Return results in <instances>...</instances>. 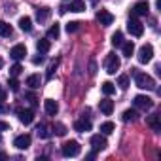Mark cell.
<instances>
[{
	"instance_id": "obj_30",
	"label": "cell",
	"mask_w": 161,
	"mask_h": 161,
	"mask_svg": "<svg viewBox=\"0 0 161 161\" xmlns=\"http://www.w3.org/2000/svg\"><path fill=\"white\" fill-rule=\"evenodd\" d=\"M57 66H59V59H55V61L49 64V68H47V74H46V78H47V80H51V78H53V74H55Z\"/></svg>"
},
{
	"instance_id": "obj_3",
	"label": "cell",
	"mask_w": 161,
	"mask_h": 161,
	"mask_svg": "<svg viewBox=\"0 0 161 161\" xmlns=\"http://www.w3.org/2000/svg\"><path fill=\"white\" fill-rule=\"evenodd\" d=\"M119 66H121L119 57H118L116 53H108V55H106V61H104V68H106V72H108V74H116V72L119 70Z\"/></svg>"
},
{
	"instance_id": "obj_28",
	"label": "cell",
	"mask_w": 161,
	"mask_h": 161,
	"mask_svg": "<svg viewBox=\"0 0 161 161\" xmlns=\"http://www.w3.org/2000/svg\"><path fill=\"white\" fill-rule=\"evenodd\" d=\"M114 129H116V125H114L112 121H104V123L101 125V133H103V135H110Z\"/></svg>"
},
{
	"instance_id": "obj_23",
	"label": "cell",
	"mask_w": 161,
	"mask_h": 161,
	"mask_svg": "<svg viewBox=\"0 0 161 161\" xmlns=\"http://www.w3.org/2000/svg\"><path fill=\"white\" fill-rule=\"evenodd\" d=\"M121 49H123V55L125 57H131L135 53V44L133 42H123L121 44Z\"/></svg>"
},
{
	"instance_id": "obj_39",
	"label": "cell",
	"mask_w": 161,
	"mask_h": 161,
	"mask_svg": "<svg viewBox=\"0 0 161 161\" xmlns=\"http://www.w3.org/2000/svg\"><path fill=\"white\" fill-rule=\"evenodd\" d=\"M27 99H29V101L32 103V106H36V97H34L32 93H29V95H27Z\"/></svg>"
},
{
	"instance_id": "obj_1",
	"label": "cell",
	"mask_w": 161,
	"mask_h": 161,
	"mask_svg": "<svg viewBox=\"0 0 161 161\" xmlns=\"http://www.w3.org/2000/svg\"><path fill=\"white\" fill-rule=\"evenodd\" d=\"M133 76H135V84H136L140 89H148V91L155 89V82H153L152 76H148V74H144V72H138L136 68H133Z\"/></svg>"
},
{
	"instance_id": "obj_19",
	"label": "cell",
	"mask_w": 161,
	"mask_h": 161,
	"mask_svg": "<svg viewBox=\"0 0 161 161\" xmlns=\"http://www.w3.org/2000/svg\"><path fill=\"white\" fill-rule=\"evenodd\" d=\"M68 10H70V12H76V14H80V12H84V10H86V2H84V0H72Z\"/></svg>"
},
{
	"instance_id": "obj_34",
	"label": "cell",
	"mask_w": 161,
	"mask_h": 161,
	"mask_svg": "<svg viewBox=\"0 0 161 161\" xmlns=\"http://www.w3.org/2000/svg\"><path fill=\"white\" fill-rule=\"evenodd\" d=\"M78 29H80V23H78V21H70V23L66 25V32H68V34H70V32H76Z\"/></svg>"
},
{
	"instance_id": "obj_43",
	"label": "cell",
	"mask_w": 161,
	"mask_h": 161,
	"mask_svg": "<svg viewBox=\"0 0 161 161\" xmlns=\"http://www.w3.org/2000/svg\"><path fill=\"white\" fill-rule=\"evenodd\" d=\"M0 159H8V153H4V152H0Z\"/></svg>"
},
{
	"instance_id": "obj_6",
	"label": "cell",
	"mask_w": 161,
	"mask_h": 161,
	"mask_svg": "<svg viewBox=\"0 0 161 161\" xmlns=\"http://www.w3.org/2000/svg\"><path fill=\"white\" fill-rule=\"evenodd\" d=\"M152 59H153V46L152 44H144L138 49V61L144 64V63H150Z\"/></svg>"
},
{
	"instance_id": "obj_25",
	"label": "cell",
	"mask_w": 161,
	"mask_h": 161,
	"mask_svg": "<svg viewBox=\"0 0 161 161\" xmlns=\"http://www.w3.org/2000/svg\"><path fill=\"white\" fill-rule=\"evenodd\" d=\"M12 32H14V31H12V27H10L6 21H0V36L6 38V36H12Z\"/></svg>"
},
{
	"instance_id": "obj_44",
	"label": "cell",
	"mask_w": 161,
	"mask_h": 161,
	"mask_svg": "<svg viewBox=\"0 0 161 161\" xmlns=\"http://www.w3.org/2000/svg\"><path fill=\"white\" fill-rule=\"evenodd\" d=\"M4 66V61H2V57H0V68H2Z\"/></svg>"
},
{
	"instance_id": "obj_8",
	"label": "cell",
	"mask_w": 161,
	"mask_h": 161,
	"mask_svg": "<svg viewBox=\"0 0 161 161\" xmlns=\"http://www.w3.org/2000/svg\"><path fill=\"white\" fill-rule=\"evenodd\" d=\"M148 10H150L148 2H136V4L133 6V10H131V17H140V15H148Z\"/></svg>"
},
{
	"instance_id": "obj_9",
	"label": "cell",
	"mask_w": 161,
	"mask_h": 161,
	"mask_svg": "<svg viewBox=\"0 0 161 161\" xmlns=\"http://www.w3.org/2000/svg\"><path fill=\"white\" fill-rule=\"evenodd\" d=\"M97 19H99V23H101L103 27H108V25L114 23V15H112L110 12H106V10H99V12H97Z\"/></svg>"
},
{
	"instance_id": "obj_7",
	"label": "cell",
	"mask_w": 161,
	"mask_h": 161,
	"mask_svg": "<svg viewBox=\"0 0 161 161\" xmlns=\"http://www.w3.org/2000/svg\"><path fill=\"white\" fill-rule=\"evenodd\" d=\"M91 146H93V150L95 152H99V150H104L106 146H108V142H106V136L101 133V135H93L91 136Z\"/></svg>"
},
{
	"instance_id": "obj_27",
	"label": "cell",
	"mask_w": 161,
	"mask_h": 161,
	"mask_svg": "<svg viewBox=\"0 0 161 161\" xmlns=\"http://www.w3.org/2000/svg\"><path fill=\"white\" fill-rule=\"evenodd\" d=\"M103 93H104L106 97L114 95V93H116V86H114V84H110V82H104V84H103Z\"/></svg>"
},
{
	"instance_id": "obj_32",
	"label": "cell",
	"mask_w": 161,
	"mask_h": 161,
	"mask_svg": "<svg viewBox=\"0 0 161 161\" xmlns=\"http://www.w3.org/2000/svg\"><path fill=\"white\" fill-rule=\"evenodd\" d=\"M21 70H23V66H21L19 63H15V64L10 68V76H12V78H17V76L21 74Z\"/></svg>"
},
{
	"instance_id": "obj_15",
	"label": "cell",
	"mask_w": 161,
	"mask_h": 161,
	"mask_svg": "<svg viewBox=\"0 0 161 161\" xmlns=\"http://www.w3.org/2000/svg\"><path fill=\"white\" fill-rule=\"evenodd\" d=\"M99 108H101V112H103L104 116H110V114L114 112V103H112L110 99H103V101L99 103Z\"/></svg>"
},
{
	"instance_id": "obj_33",
	"label": "cell",
	"mask_w": 161,
	"mask_h": 161,
	"mask_svg": "<svg viewBox=\"0 0 161 161\" xmlns=\"http://www.w3.org/2000/svg\"><path fill=\"white\" fill-rule=\"evenodd\" d=\"M53 131H55L59 136H64V135H66V127H64L63 123H55V125H53Z\"/></svg>"
},
{
	"instance_id": "obj_4",
	"label": "cell",
	"mask_w": 161,
	"mask_h": 161,
	"mask_svg": "<svg viewBox=\"0 0 161 161\" xmlns=\"http://www.w3.org/2000/svg\"><path fill=\"white\" fill-rule=\"evenodd\" d=\"M133 104H135V108H138V110H142V112L153 108V101H152L150 97H146V95H136L135 101H133Z\"/></svg>"
},
{
	"instance_id": "obj_5",
	"label": "cell",
	"mask_w": 161,
	"mask_h": 161,
	"mask_svg": "<svg viewBox=\"0 0 161 161\" xmlns=\"http://www.w3.org/2000/svg\"><path fill=\"white\" fill-rule=\"evenodd\" d=\"M127 31L133 34V36H142V32H144V27H142V23L136 19V17H129V21H127Z\"/></svg>"
},
{
	"instance_id": "obj_35",
	"label": "cell",
	"mask_w": 161,
	"mask_h": 161,
	"mask_svg": "<svg viewBox=\"0 0 161 161\" xmlns=\"http://www.w3.org/2000/svg\"><path fill=\"white\" fill-rule=\"evenodd\" d=\"M8 84H10V89H12V91H19V82H17L15 78H10Z\"/></svg>"
},
{
	"instance_id": "obj_38",
	"label": "cell",
	"mask_w": 161,
	"mask_h": 161,
	"mask_svg": "<svg viewBox=\"0 0 161 161\" xmlns=\"http://www.w3.org/2000/svg\"><path fill=\"white\" fill-rule=\"evenodd\" d=\"M32 63H34V64H42V63H44V57H42V53H40V57H34V59H32Z\"/></svg>"
},
{
	"instance_id": "obj_12",
	"label": "cell",
	"mask_w": 161,
	"mask_h": 161,
	"mask_svg": "<svg viewBox=\"0 0 161 161\" xmlns=\"http://www.w3.org/2000/svg\"><path fill=\"white\" fill-rule=\"evenodd\" d=\"M25 55H27V47H25L23 44L14 46V47H12V51H10V57H12V59H15V61H21Z\"/></svg>"
},
{
	"instance_id": "obj_26",
	"label": "cell",
	"mask_w": 161,
	"mask_h": 161,
	"mask_svg": "<svg viewBox=\"0 0 161 161\" xmlns=\"http://www.w3.org/2000/svg\"><path fill=\"white\" fill-rule=\"evenodd\" d=\"M59 34H61V27H59L57 23H55V25H51V27H49V31H47V38H55V40H57V38H59Z\"/></svg>"
},
{
	"instance_id": "obj_13",
	"label": "cell",
	"mask_w": 161,
	"mask_h": 161,
	"mask_svg": "<svg viewBox=\"0 0 161 161\" xmlns=\"http://www.w3.org/2000/svg\"><path fill=\"white\" fill-rule=\"evenodd\" d=\"M74 129H76V131H80V133L91 131V121H89V119H86V116H84L82 119H78V121L74 123Z\"/></svg>"
},
{
	"instance_id": "obj_11",
	"label": "cell",
	"mask_w": 161,
	"mask_h": 161,
	"mask_svg": "<svg viewBox=\"0 0 161 161\" xmlns=\"http://www.w3.org/2000/svg\"><path fill=\"white\" fill-rule=\"evenodd\" d=\"M17 116H19V121L25 123V125H31L32 119H34V112L32 110H25V108H19L17 110Z\"/></svg>"
},
{
	"instance_id": "obj_29",
	"label": "cell",
	"mask_w": 161,
	"mask_h": 161,
	"mask_svg": "<svg viewBox=\"0 0 161 161\" xmlns=\"http://www.w3.org/2000/svg\"><path fill=\"white\" fill-rule=\"evenodd\" d=\"M36 133H38V136H40V138H47V136H49L47 125H44V123H40V125L36 127Z\"/></svg>"
},
{
	"instance_id": "obj_36",
	"label": "cell",
	"mask_w": 161,
	"mask_h": 161,
	"mask_svg": "<svg viewBox=\"0 0 161 161\" xmlns=\"http://www.w3.org/2000/svg\"><path fill=\"white\" fill-rule=\"evenodd\" d=\"M6 97H8V93H6V89H4L2 86H0V103H2V101H6Z\"/></svg>"
},
{
	"instance_id": "obj_41",
	"label": "cell",
	"mask_w": 161,
	"mask_h": 161,
	"mask_svg": "<svg viewBox=\"0 0 161 161\" xmlns=\"http://www.w3.org/2000/svg\"><path fill=\"white\" fill-rule=\"evenodd\" d=\"M95 155H97V152H95V150H93V152H89V153H87V155H86V157H87V159H93V157H95Z\"/></svg>"
},
{
	"instance_id": "obj_22",
	"label": "cell",
	"mask_w": 161,
	"mask_h": 161,
	"mask_svg": "<svg viewBox=\"0 0 161 161\" xmlns=\"http://www.w3.org/2000/svg\"><path fill=\"white\" fill-rule=\"evenodd\" d=\"M110 42H112L114 47H121V44H123V34H121L119 31H116V32L112 34V40H110Z\"/></svg>"
},
{
	"instance_id": "obj_14",
	"label": "cell",
	"mask_w": 161,
	"mask_h": 161,
	"mask_svg": "<svg viewBox=\"0 0 161 161\" xmlns=\"http://www.w3.org/2000/svg\"><path fill=\"white\" fill-rule=\"evenodd\" d=\"M44 108H46V112H47L49 116H57V112H59V104H57V101H53V99L44 101Z\"/></svg>"
},
{
	"instance_id": "obj_21",
	"label": "cell",
	"mask_w": 161,
	"mask_h": 161,
	"mask_svg": "<svg viewBox=\"0 0 161 161\" xmlns=\"http://www.w3.org/2000/svg\"><path fill=\"white\" fill-rule=\"evenodd\" d=\"M49 47H51V44H49V40H46V38L36 42V49H38L42 55H44V53H47V51H49Z\"/></svg>"
},
{
	"instance_id": "obj_10",
	"label": "cell",
	"mask_w": 161,
	"mask_h": 161,
	"mask_svg": "<svg viewBox=\"0 0 161 161\" xmlns=\"http://www.w3.org/2000/svg\"><path fill=\"white\" fill-rule=\"evenodd\" d=\"M31 135H19V136H15V140H14V146L17 148V150H27L29 146H31Z\"/></svg>"
},
{
	"instance_id": "obj_16",
	"label": "cell",
	"mask_w": 161,
	"mask_h": 161,
	"mask_svg": "<svg viewBox=\"0 0 161 161\" xmlns=\"http://www.w3.org/2000/svg\"><path fill=\"white\" fill-rule=\"evenodd\" d=\"M146 123H148L153 131H161V116H159V114H152V116H148Z\"/></svg>"
},
{
	"instance_id": "obj_40",
	"label": "cell",
	"mask_w": 161,
	"mask_h": 161,
	"mask_svg": "<svg viewBox=\"0 0 161 161\" xmlns=\"http://www.w3.org/2000/svg\"><path fill=\"white\" fill-rule=\"evenodd\" d=\"M89 68H91V70H89L91 74H95V72H97V64H95V63H91V64H89Z\"/></svg>"
},
{
	"instance_id": "obj_17",
	"label": "cell",
	"mask_w": 161,
	"mask_h": 161,
	"mask_svg": "<svg viewBox=\"0 0 161 161\" xmlns=\"http://www.w3.org/2000/svg\"><path fill=\"white\" fill-rule=\"evenodd\" d=\"M40 84H42V80H40V76H38V74H31V76L27 78V86H29L31 89H38V87H40Z\"/></svg>"
},
{
	"instance_id": "obj_42",
	"label": "cell",
	"mask_w": 161,
	"mask_h": 161,
	"mask_svg": "<svg viewBox=\"0 0 161 161\" xmlns=\"http://www.w3.org/2000/svg\"><path fill=\"white\" fill-rule=\"evenodd\" d=\"M10 108L8 106H4V104H0V114H4V112H8Z\"/></svg>"
},
{
	"instance_id": "obj_24",
	"label": "cell",
	"mask_w": 161,
	"mask_h": 161,
	"mask_svg": "<svg viewBox=\"0 0 161 161\" xmlns=\"http://www.w3.org/2000/svg\"><path fill=\"white\" fill-rule=\"evenodd\" d=\"M121 119L123 121H136L138 119V114H136V110H125L123 116H121Z\"/></svg>"
},
{
	"instance_id": "obj_31",
	"label": "cell",
	"mask_w": 161,
	"mask_h": 161,
	"mask_svg": "<svg viewBox=\"0 0 161 161\" xmlns=\"http://www.w3.org/2000/svg\"><path fill=\"white\" fill-rule=\"evenodd\" d=\"M118 86H119L121 89H127V87H129V76L121 74V76L118 78Z\"/></svg>"
},
{
	"instance_id": "obj_18",
	"label": "cell",
	"mask_w": 161,
	"mask_h": 161,
	"mask_svg": "<svg viewBox=\"0 0 161 161\" xmlns=\"http://www.w3.org/2000/svg\"><path fill=\"white\" fill-rule=\"evenodd\" d=\"M19 29H21L23 32H31V31H32V19L27 17V15L21 17V19H19Z\"/></svg>"
},
{
	"instance_id": "obj_20",
	"label": "cell",
	"mask_w": 161,
	"mask_h": 161,
	"mask_svg": "<svg viewBox=\"0 0 161 161\" xmlns=\"http://www.w3.org/2000/svg\"><path fill=\"white\" fill-rule=\"evenodd\" d=\"M49 8H38L36 10V19L40 21V23H44V21H47V17H49Z\"/></svg>"
},
{
	"instance_id": "obj_37",
	"label": "cell",
	"mask_w": 161,
	"mask_h": 161,
	"mask_svg": "<svg viewBox=\"0 0 161 161\" xmlns=\"http://www.w3.org/2000/svg\"><path fill=\"white\" fill-rule=\"evenodd\" d=\"M10 129V123H6V121H0V133L2 131H8Z\"/></svg>"
},
{
	"instance_id": "obj_2",
	"label": "cell",
	"mask_w": 161,
	"mask_h": 161,
	"mask_svg": "<svg viewBox=\"0 0 161 161\" xmlns=\"http://www.w3.org/2000/svg\"><path fill=\"white\" fill-rule=\"evenodd\" d=\"M80 142H76V140H66L63 146H61V153L64 155V157H76V155H80Z\"/></svg>"
}]
</instances>
